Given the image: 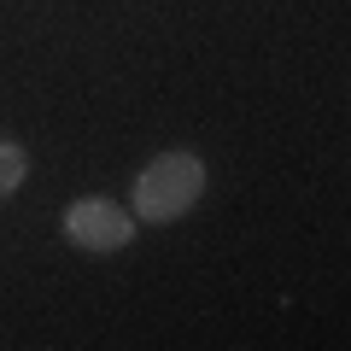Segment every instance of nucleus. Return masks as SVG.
Here are the masks:
<instances>
[{"label": "nucleus", "mask_w": 351, "mask_h": 351, "mask_svg": "<svg viewBox=\"0 0 351 351\" xmlns=\"http://www.w3.org/2000/svg\"><path fill=\"white\" fill-rule=\"evenodd\" d=\"M199 193H205V164L193 152H164L135 176V217L141 223H176L182 211H193Z\"/></svg>", "instance_id": "f257e3e1"}, {"label": "nucleus", "mask_w": 351, "mask_h": 351, "mask_svg": "<svg viewBox=\"0 0 351 351\" xmlns=\"http://www.w3.org/2000/svg\"><path fill=\"white\" fill-rule=\"evenodd\" d=\"M64 234L82 252H117L135 234V217H129L123 205H112V199H76L71 211H64Z\"/></svg>", "instance_id": "f03ea898"}, {"label": "nucleus", "mask_w": 351, "mask_h": 351, "mask_svg": "<svg viewBox=\"0 0 351 351\" xmlns=\"http://www.w3.org/2000/svg\"><path fill=\"white\" fill-rule=\"evenodd\" d=\"M24 176H29L24 147H18V141H0V199H6V193H12L18 182H24Z\"/></svg>", "instance_id": "7ed1b4c3"}]
</instances>
